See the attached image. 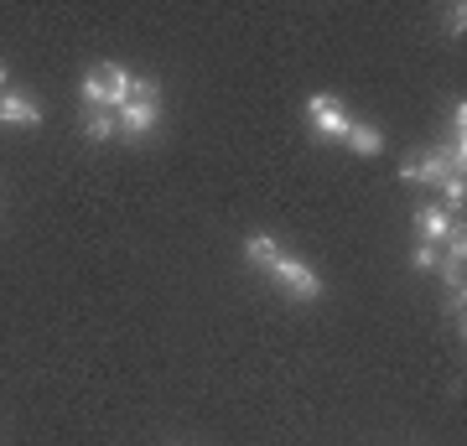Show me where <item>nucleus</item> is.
Instances as JSON below:
<instances>
[{
    "instance_id": "1",
    "label": "nucleus",
    "mask_w": 467,
    "mask_h": 446,
    "mask_svg": "<svg viewBox=\"0 0 467 446\" xmlns=\"http://www.w3.org/2000/svg\"><path fill=\"white\" fill-rule=\"evenodd\" d=\"M130 88H135V73L119 63H99L84 73V109H109L119 115L130 104Z\"/></svg>"
},
{
    "instance_id": "2",
    "label": "nucleus",
    "mask_w": 467,
    "mask_h": 446,
    "mask_svg": "<svg viewBox=\"0 0 467 446\" xmlns=\"http://www.w3.org/2000/svg\"><path fill=\"white\" fill-rule=\"evenodd\" d=\"M115 119H119V135H125V140H146V135L161 125V83L156 78H135L130 104H125Z\"/></svg>"
},
{
    "instance_id": "3",
    "label": "nucleus",
    "mask_w": 467,
    "mask_h": 446,
    "mask_svg": "<svg viewBox=\"0 0 467 446\" xmlns=\"http://www.w3.org/2000/svg\"><path fill=\"white\" fill-rule=\"evenodd\" d=\"M462 171V156L451 146H436V150H426V156H410V161H400V177L405 182H420V187H441L447 177H457Z\"/></svg>"
},
{
    "instance_id": "4",
    "label": "nucleus",
    "mask_w": 467,
    "mask_h": 446,
    "mask_svg": "<svg viewBox=\"0 0 467 446\" xmlns=\"http://www.w3.org/2000/svg\"><path fill=\"white\" fill-rule=\"evenodd\" d=\"M270 281L281 285V296H291V301H317L322 296L317 270L306 260H291V254H281V260L270 264Z\"/></svg>"
},
{
    "instance_id": "5",
    "label": "nucleus",
    "mask_w": 467,
    "mask_h": 446,
    "mask_svg": "<svg viewBox=\"0 0 467 446\" xmlns=\"http://www.w3.org/2000/svg\"><path fill=\"white\" fill-rule=\"evenodd\" d=\"M306 119H312V130H317L322 140H343L348 125H353V115L343 109L337 94H312V99H306Z\"/></svg>"
},
{
    "instance_id": "6",
    "label": "nucleus",
    "mask_w": 467,
    "mask_h": 446,
    "mask_svg": "<svg viewBox=\"0 0 467 446\" xmlns=\"http://www.w3.org/2000/svg\"><path fill=\"white\" fill-rule=\"evenodd\" d=\"M451 233H457V229H451L447 208H420V213H416V239H420V244H447Z\"/></svg>"
},
{
    "instance_id": "7",
    "label": "nucleus",
    "mask_w": 467,
    "mask_h": 446,
    "mask_svg": "<svg viewBox=\"0 0 467 446\" xmlns=\"http://www.w3.org/2000/svg\"><path fill=\"white\" fill-rule=\"evenodd\" d=\"M0 125H42V104L32 94H0Z\"/></svg>"
},
{
    "instance_id": "8",
    "label": "nucleus",
    "mask_w": 467,
    "mask_h": 446,
    "mask_svg": "<svg viewBox=\"0 0 467 446\" xmlns=\"http://www.w3.org/2000/svg\"><path fill=\"white\" fill-rule=\"evenodd\" d=\"M244 260H250L254 270H265V275H270V264L281 260V244H275V233H250V239H244Z\"/></svg>"
},
{
    "instance_id": "9",
    "label": "nucleus",
    "mask_w": 467,
    "mask_h": 446,
    "mask_svg": "<svg viewBox=\"0 0 467 446\" xmlns=\"http://www.w3.org/2000/svg\"><path fill=\"white\" fill-rule=\"evenodd\" d=\"M343 140H348V150H353V156H379V150H384V135L374 130V125H364V119H353Z\"/></svg>"
},
{
    "instance_id": "10",
    "label": "nucleus",
    "mask_w": 467,
    "mask_h": 446,
    "mask_svg": "<svg viewBox=\"0 0 467 446\" xmlns=\"http://www.w3.org/2000/svg\"><path fill=\"white\" fill-rule=\"evenodd\" d=\"M462 260H467V244H462V233H451V239H447V254H441V264H436L447 285H462Z\"/></svg>"
},
{
    "instance_id": "11",
    "label": "nucleus",
    "mask_w": 467,
    "mask_h": 446,
    "mask_svg": "<svg viewBox=\"0 0 467 446\" xmlns=\"http://www.w3.org/2000/svg\"><path fill=\"white\" fill-rule=\"evenodd\" d=\"M84 135H88V140H115L119 119L109 115V109H88V115H84Z\"/></svg>"
},
{
    "instance_id": "12",
    "label": "nucleus",
    "mask_w": 467,
    "mask_h": 446,
    "mask_svg": "<svg viewBox=\"0 0 467 446\" xmlns=\"http://www.w3.org/2000/svg\"><path fill=\"white\" fill-rule=\"evenodd\" d=\"M436 192H441V208H462V198H467V182H462V171H457V177H447V182L436 187Z\"/></svg>"
},
{
    "instance_id": "13",
    "label": "nucleus",
    "mask_w": 467,
    "mask_h": 446,
    "mask_svg": "<svg viewBox=\"0 0 467 446\" xmlns=\"http://www.w3.org/2000/svg\"><path fill=\"white\" fill-rule=\"evenodd\" d=\"M410 264H416V270H436V264H441V249H436V244H416V249H410Z\"/></svg>"
},
{
    "instance_id": "14",
    "label": "nucleus",
    "mask_w": 467,
    "mask_h": 446,
    "mask_svg": "<svg viewBox=\"0 0 467 446\" xmlns=\"http://www.w3.org/2000/svg\"><path fill=\"white\" fill-rule=\"evenodd\" d=\"M462 306H467L462 285H447V301H441V312H447V316H462Z\"/></svg>"
},
{
    "instance_id": "15",
    "label": "nucleus",
    "mask_w": 467,
    "mask_h": 446,
    "mask_svg": "<svg viewBox=\"0 0 467 446\" xmlns=\"http://www.w3.org/2000/svg\"><path fill=\"white\" fill-rule=\"evenodd\" d=\"M462 21H467L462 5H447V32H451V36H462Z\"/></svg>"
},
{
    "instance_id": "16",
    "label": "nucleus",
    "mask_w": 467,
    "mask_h": 446,
    "mask_svg": "<svg viewBox=\"0 0 467 446\" xmlns=\"http://www.w3.org/2000/svg\"><path fill=\"white\" fill-rule=\"evenodd\" d=\"M0 94H5V57H0Z\"/></svg>"
}]
</instances>
